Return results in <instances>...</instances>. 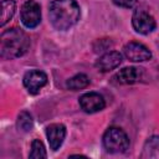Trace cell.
Here are the masks:
<instances>
[{
	"instance_id": "16",
	"label": "cell",
	"mask_w": 159,
	"mask_h": 159,
	"mask_svg": "<svg viewBox=\"0 0 159 159\" xmlns=\"http://www.w3.org/2000/svg\"><path fill=\"white\" fill-rule=\"evenodd\" d=\"M46 157H47V153H46L43 143L40 139H34L31 143V152L29 154V158L40 159V158H46Z\"/></svg>"
},
{
	"instance_id": "4",
	"label": "cell",
	"mask_w": 159,
	"mask_h": 159,
	"mask_svg": "<svg viewBox=\"0 0 159 159\" xmlns=\"http://www.w3.org/2000/svg\"><path fill=\"white\" fill-rule=\"evenodd\" d=\"M21 22L27 29H34L41 22V7L35 0H27L22 4L20 11Z\"/></svg>"
},
{
	"instance_id": "8",
	"label": "cell",
	"mask_w": 159,
	"mask_h": 159,
	"mask_svg": "<svg viewBox=\"0 0 159 159\" xmlns=\"http://www.w3.org/2000/svg\"><path fill=\"white\" fill-rule=\"evenodd\" d=\"M80 106L86 113H96L106 107L104 98L97 92H88L80 97Z\"/></svg>"
},
{
	"instance_id": "2",
	"label": "cell",
	"mask_w": 159,
	"mask_h": 159,
	"mask_svg": "<svg viewBox=\"0 0 159 159\" xmlns=\"http://www.w3.org/2000/svg\"><path fill=\"white\" fill-rule=\"evenodd\" d=\"M30 47V37L19 27H12L1 34L0 37V56L5 60L21 57Z\"/></svg>"
},
{
	"instance_id": "5",
	"label": "cell",
	"mask_w": 159,
	"mask_h": 159,
	"mask_svg": "<svg viewBox=\"0 0 159 159\" xmlns=\"http://www.w3.org/2000/svg\"><path fill=\"white\" fill-rule=\"evenodd\" d=\"M132 25H133V29L142 35H148L157 27L155 19L148 11L142 9H137L133 12Z\"/></svg>"
},
{
	"instance_id": "1",
	"label": "cell",
	"mask_w": 159,
	"mask_h": 159,
	"mask_svg": "<svg viewBox=\"0 0 159 159\" xmlns=\"http://www.w3.org/2000/svg\"><path fill=\"white\" fill-rule=\"evenodd\" d=\"M48 16L56 30H68L81 17L80 5L76 0H53L48 5Z\"/></svg>"
},
{
	"instance_id": "12",
	"label": "cell",
	"mask_w": 159,
	"mask_h": 159,
	"mask_svg": "<svg viewBox=\"0 0 159 159\" xmlns=\"http://www.w3.org/2000/svg\"><path fill=\"white\" fill-rule=\"evenodd\" d=\"M142 159H159V135L149 137L140 153Z\"/></svg>"
},
{
	"instance_id": "6",
	"label": "cell",
	"mask_w": 159,
	"mask_h": 159,
	"mask_svg": "<svg viewBox=\"0 0 159 159\" xmlns=\"http://www.w3.org/2000/svg\"><path fill=\"white\" fill-rule=\"evenodd\" d=\"M124 56L132 62H144L152 58V52L147 46L140 42L130 41L123 47Z\"/></svg>"
},
{
	"instance_id": "14",
	"label": "cell",
	"mask_w": 159,
	"mask_h": 159,
	"mask_svg": "<svg viewBox=\"0 0 159 159\" xmlns=\"http://www.w3.org/2000/svg\"><path fill=\"white\" fill-rule=\"evenodd\" d=\"M16 2L14 0H2L1 1V21L0 25L4 26L7 21H10L15 14Z\"/></svg>"
},
{
	"instance_id": "7",
	"label": "cell",
	"mask_w": 159,
	"mask_h": 159,
	"mask_svg": "<svg viewBox=\"0 0 159 159\" xmlns=\"http://www.w3.org/2000/svg\"><path fill=\"white\" fill-rule=\"evenodd\" d=\"M24 86L31 94H36L47 83V75L40 70H30L24 75Z\"/></svg>"
},
{
	"instance_id": "10",
	"label": "cell",
	"mask_w": 159,
	"mask_h": 159,
	"mask_svg": "<svg viewBox=\"0 0 159 159\" xmlns=\"http://www.w3.org/2000/svg\"><path fill=\"white\" fill-rule=\"evenodd\" d=\"M143 68L140 67H124L114 75V80L119 84H133L139 82L143 77Z\"/></svg>"
},
{
	"instance_id": "15",
	"label": "cell",
	"mask_w": 159,
	"mask_h": 159,
	"mask_svg": "<svg viewBox=\"0 0 159 159\" xmlns=\"http://www.w3.org/2000/svg\"><path fill=\"white\" fill-rule=\"evenodd\" d=\"M16 125L22 132H30L32 129V127H34V120H32L31 114L29 112H26V111L20 112L19 116H17Z\"/></svg>"
},
{
	"instance_id": "3",
	"label": "cell",
	"mask_w": 159,
	"mask_h": 159,
	"mask_svg": "<svg viewBox=\"0 0 159 159\" xmlns=\"http://www.w3.org/2000/svg\"><path fill=\"white\" fill-rule=\"evenodd\" d=\"M103 147L108 153H124L129 148L127 133L118 127H109L103 134Z\"/></svg>"
},
{
	"instance_id": "9",
	"label": "cell",
	"mask_w": 159,
	"mask_h": 159,
	"mask_svg": "<svg viewBox=\"0 0 159 159\" xmlns=\"http://www.w3.org/2000/svg\"><path fill=\"white\" fill-rule=\"evenodd\" d=\"M122 63V53L118 51H108L102 55L94 63L96 68L101 72H109Z\"/></svg>"
},
{
	"instance_id": "11",
	"label": "cell",
	"mask_w": 159,
	"mask_h": 159,
	"mask_svg": "<svg viewBox=\"0 0 159 159\" xmlns=\"http://www.w3.org/2000/svg\"><path fill=\"white\" fill-rule=\"evenodd\" d=\"M46 135H47L50 148L52 150H57L62 145L63 139L66 137V127L60 123L50 124L46 128Z\"/></svg>"
},
{
	"instance_id": "13",
	"label": "cell",
	"mask_w": 159,
	"mask_h": 159,
	"mask_svg": "<svg viewBox=\"0 0 159 159\" xmlns=\"http://www.w3.org/2000/svg\"><path fill=\"white\" fill-rule=\"evenodd\" d=\"M88 84H89V78L84 73H78V75L71 77L70 80H67V82H66V87L68 89H72V91L83 89Z\"/></svg>"
},
{
	"instance_id": "17",
	"label": "cell",
	"mask_w": 159,
	"mask_h": 159,
	"mask_svg": "<svg viewBox=\"0 0 159 159\" xmlns=\"http://www.w3.org/2000/svg\"><path fill=\"white\" fill-rule=\"evenodd\" d=\"M112 2L119 7H124V9H132L135 6L137 0H112Z\"/></svg>"
}]
</instances>
